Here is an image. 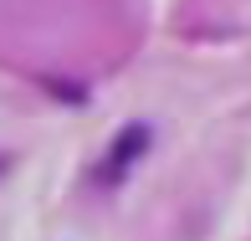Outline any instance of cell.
Returning <instances> with one entry per match:
<instances>
[{
  "instance_id": "1",
  "label": "cell",
  "mask_w": 251,
  "mask_h": 241,
  "mask_svg": "<svg viewBox=\"0 0 251 241\" xmlns=\"http://www.w3.org/2000/svg\"><path fill=\"white\" fill-rule=\"evenodd\" d=\"M144 139H149V134H144V129H123V139H118V149H113V164H108V175H118V169L128 164V159H139V149H144Z\"/></svg>"
}]
</instances>
